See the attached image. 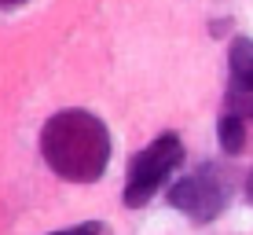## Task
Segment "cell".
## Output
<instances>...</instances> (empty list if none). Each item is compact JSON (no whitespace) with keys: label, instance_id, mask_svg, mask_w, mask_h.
Here are the masks:
<instances>
[{"label":"cell","instance_id":"1","mask_svg":"<svg viewBox=\"0 0 253 235\" xmlns=\"http://www.w3.org/2000/svg\"><path fill=\"white\" fill-rule=\"evenodd\" d=\"M110 129L92 110H59L41 129V154L48 169L70 184H95L110 165Z\"/></svg>","mask_w":253,"mask_h":235},{"label":"cell","instance_id":"2","mask_svg":"<svg viewBox=\"0 0 253 235\" xmlns=\"http://www.w3.org/2000/svg\"><path fill=\"white\" fill-rule=\"evenodd\" d=\"M180 162H184V140H180L176 133L154 136V140L147 143L132 162H128L125 191H121L125 206H128V210H139V206H147V202H151V198L162 191L165 180L176 173Z\"/></svg>","mask_w":253,"mask_h":235},{"label":"cell","instance_id":"3","mask_svg":"<svg viewBox=\"0 0 253 235\" xmlns=\"http://www.w3.org/2000/svg\"><path fill=\"white\" fill-rule=\"evenodd\" d=\"M228 202H231V180L220 169H213V165H202L198 173H191V177L176 180L169 188V206L180 210L195 224L216 221L228 210Z\"/></svg>","mask_w":253,"mask_h":235},{"label":"cell","instance_id":"4","mask_svg":"<svg viewBox=\"0 0 253 235\" xmlns=\"http://www.w3.org/2000/svg\"><path fill=\"white\" fill-rule=\"evenodd\" d=\"M228 107L246 121H253V41L235 37L228 51Z\"/></svg>","mask_w":253,"mask_h":235},{"label":"cell","instance_id":"5","mask_svg":"<svg viewBox=\"0 0 253 235\" xmlns=\"http://www.w3.org/2000/svg\"><path fill=\"white\" fill-rule=\"evenodd\" d=\"M216 140H220V151L239 154L242 143H246V118L235 114V110H224L220 121H216Z\"/></svg>","mask_w":253,"mask_h":235},{"label":"cell","instance_id":"6","mask_svg":"<svg viewBox=\"0 0 253 235\" xmlns=\"http://www.w3.org/2000/svg\"><path fill=\"white\" fill-rule=\"evenodd\" d=\"M51 235H103V224L99 221H84V224H74V228L51 232Z\"/></svg>","mask_w":253,"mask_h":235},{"label":"cell","instance_id":"7","mask_svg":"<svg viewBox=\"0 0 253 235\" xmlns=\"http://www.w3.org/2000/svg\"><path fill=\"white\" fill-rule=\"evenodd\" d=\"M19 4H26V0H0V11H11V7H19Z\"/></svg>","mask_w":253,"mask_h":235},{"label":"cell","instance_id":"8","mask_svg":"<svg viewBox=\"0 0 253 235\" xmlns=\"http://www.w3.org/2000/svg\"><path fill=\"white\" fill-rule=\"evenodd\" d=\"M246 198L253 202V173H250V180H246Z\"/></svg>","mask_w":253,"mask_h":235}]
</instances>
